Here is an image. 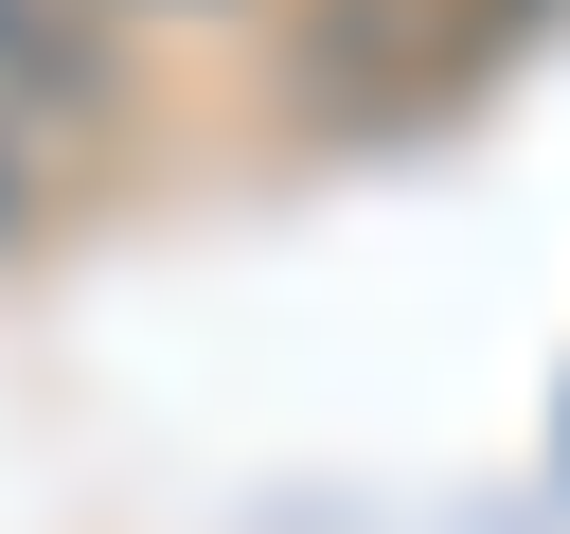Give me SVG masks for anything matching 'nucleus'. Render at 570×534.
<instances>
[{"label":"nucleus","mask_w":570,"mask_h":534,"mask_svg":"<svg viewBox=\"0 0 570 534\" xmlns=\"http://www.w3.org/2000/svg\"><path fill=\"white\" fill-rule=\"evenodd\" d=\"M125 89V18L107 0H0V142L36 160L53 125H89Z\"/></svg>","instance_id":"nucleus-1"},{"label":"nucleus","mask_w":570,"mask_h":534,"mask_svg":"<svg viewBox=\"0 0 570 534\" xmlns=\"http://www.w3.org/2000/svg\"><path fill=\"white\" fill-rule=\"evenodd\" d=\"M160 18H196V0H160Z\"/></svg>","instance_id":"nucleus-2"}]
</instances>
